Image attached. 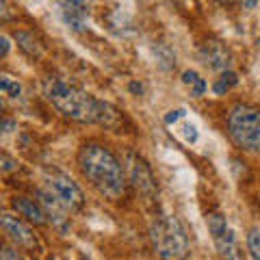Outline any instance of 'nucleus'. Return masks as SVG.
Here are the masks:
<instances>
[{"mask_svg": "<svg viewBox=\"0 0 260 260\" xmlns=\"http://www.w3.org/2000/svg\"><path fill=\"white\" fill-rule=\"evenodd\" d=\"M44 189H48L70 213H80L85 208V193L68 174L59 169H48L44 176Z\"/></svg>", "mask_w": 260, "mask_h": 260, "instance_id": "5", "label": "nucleus"}, {"mask_svg": "<svg viewBox=\"0 0 260 260\" xmlns=\"http://www.w3.org/2000/svg\"><path fill=\"white\" fill-rule=\"evenodd\" d=\"M182 135H184L186 143H195V141H198V128H195L193 124H184L182 126Z\"/></svg>", "mask_w": 260, "mask_h": 260, "instance_id": "18", "label": "nucleus"}, {"mask_svg": "<svg viewBox=\"0 0 260 260\" xmlns=\"http://www.w3.org/2000/svg\"><path fill=\"white\" fill-rule=\"evenodd\" d=\"M0 260H24V256L22 251H18V247L7 241L3 243V249H0Z\"/></svg>", "mask_w": 260, "mask_h": 260, "instance_id": "17", "label": "nucleus"}, {"mask_svg": "<svg viewBox=\"0 0 260 260\" xmlns=\"http://www.w3.org/2000/svg\"><path fill=\"white\" fill-rule=\"evenodd\" d=\"M208 89V85H206V80L204 78H200L198 83H195L193 87H191V95L193 98H200V95H204V91Z\"/></svg>", "mask_w": 260, "mask_h": 260, "instance_id": "20", "label": "nucleus"}, {"mask_svg": "<svg viewBox=\"0 0 260 260\" xmlns=\"http://www.w3.org/2000/svg\"><path fill=\"white\" fill-rule=\"evenodd\" d=\"M3 162H5V165H3V172L5 174H9V172H13V169H18V165H15V162L9 156H7V154H3Z\"/></svg>", "mask_w": 260, "mask_h": 260, "instance_id": "22", "label": "nucleus"}, {"mask_svg": "<svg viewBox=\"0 0 260 260\" xmlns=\"http://www.w3.org/2000/svg\"><path fill=\"white\" fill-rule=\"evenodd\" d=\"M150 239L160 260H186L191 251L189 234L172 213H156L150 223Z\"/></svg>", "mask_w": 260, "mask_h": 260, "instance_id": "3", "label": "nucleus"}, {"mask_svg": "<svg viewBox=\"0 0 260 260\" xmlns=\"http://www.w3.org/2000/svg\"><path fill=\"white\" fill-rule=\"evenodd\" d=\"M126 165H128V180L135 186V191L141 195V200L145 204H150V202L156 200L158 184H156V178L152 174V167L148 165V160H145L141 154L130 152Z\"/></svg>", "mask_w": 260, "mask_h": 260, "instance_id": "8", "label": "nucleus"}, {"mask_svg": "<svg viewBox=\"0 0 260 260\" xmlns=\"http://www.w3.org/2000/svg\"><path fill=\"white\" fill-rule=\"evenodd\" d=\"M63 22L72 30H85L89 22V9H91V0H59Z\"/></svg>", "mask_w": 260, "mask_h": 260, "instance_id": "10", "label": "nucleus"}, {"mask_svg": "<svg viewBox=\"0 0 260 260\" xmlns=\"http://www.w3.org/2000/svg\"><path fill=\"white\" fill-rule=\"evenodd\" d=\"M37 198H39V202H42V206H44V210H46L48 221H50V223L56 228V230L68 232V230H70V210L65 208L50 191L44 189V186L39 189Z\"/></svg>", "mask_w": 260, "mask_h": 260, "instance_id": "11", "label": "nucleus"}, {"mask_svg": "<svg viewBox=\"0 0 260 260\" xmlns=\"http://www.w3.org/2000/svg\"><path fill=\"white\" fill-rule=\"evenodd\" d=\"M0 89H3V95L9 98V100H18L20 93H22L20 83L18 80H13L11 76H7V74L0 76Z\"/></svg>", "mask_w": 260, "mask_h": 260, "instance_id": "15", "label": "nucleus"}, {"mask_svg": "<svg viewBox=\"0 0 260 260\" xmlns=\"http://www.w3.org/2000/svg\"><path fill=\"white\" fill-rule=\"evenodd\" d=\"M206 225H208L210 239H213L215 249L221 256V260H241L239 241H237V234H234L230 221H228V217L223 213H208Z\"/></svg>", "mask_w": 260, "mask_h": 260, "instance_id": "6", "label": "nucleus"}, {"mask_svg": "<svg viewBox=\"0 0 260 260\" xmlns=\"http://www.w3.org/2000/svg\"><path fill=\"white\" fill-rule=\"evenodd\" d=\"M200 61L206 65L208 70H213V72H230L232 68V61H234V56H232V50L228 48L223 42H217V39H208V42H204L200 46Z\"/></svg>", "mask_w": 260, "mask_h": 260, "instance_id": "9", "label": "nucleus"}, {"mask_svg": "<svg viewBox=\"0 0 260 260\" xmlns=\"http://www.w3.org/2000/svg\"><path fill=\"white\" fill-rule=\"evenodd\" d=\"M198 80H200V74H198V72H195V70H186L184 72V74H182V83L184 85H195V83H198Z\"/></svg>", "mask_w": 260, "mask_h": 260, "instance_id": "21", "label": "nucleus"}, {"mask_svg": "<svg viewBox=\"0 0 260 260\" xmlns=\"http://www.w3.org/2000/svg\"><path fill=\"white\" fill-rule=\"evenodd\" d=\"M11 208H13V213H18L22 219H26V221L32 225H46L48 223V215H46V210H44L39 200L26 198V195H15L11 200Z\"/></svg>", "mask_w": 260, "mask_h": 260, "instance_id": "12", "label": "nucleus"}, {"mask_svg": "<svg viewBox=\"0 0 260 260\" xmlns=\"http://www.w3.org/2000/svg\"><path fill=\"white\" fill-rule=\"evenodd\" d=\"M7 52H9V39L3 37V56H7Z\"/></svg>", "mask_w": 260, "mask_h": 260, "instance_id": "23", "label": "nucleus"}, {"mask_svg": "<svg viewBox=\"0 0 260 260\" xmlns=\"http://www.w3.org/2000/svg\"><path fill=\"white\" fill-rule=\"evenodd\" d=\"M130 91H141V85H137V83H133V85H130Z\"/></svg>", "mask_w": 260, "mask_h": 260, "instance_id": "24", "label": "nucleus"}, {"mask_svg": "<svg viewBox=\"0 0 260 260\" xmlns=\"http://www.w3.org/2000/svg\"><path fill=\"white\" fill-rule=\"evenodd\" d=\"M11 37L15 39V44H18L20 50L30 56V59H39V56L44 54V44L42 39H39L32 30H26V28H15L11 30Z\"/></svg>", "mask_w": 260, "mask_h": 260, "instance_id": "13", "label": "nucleus"}, {"mask_svg": "<svg viewBox=\"0 0 260 260\" xmlns=\"http://www.w3.org/2000/svg\"><path fill=\"white\" fill-rule=\"evenodd\" d=\"M237 85H239V76L230 70V72H223V74L215 80L213 91H215V95H223V93H228L232 87H237Z\"/></svg>", "mask_w": 260, "mask_h": 260, "instance_id": "14", "label": "nucleus"}, {"mask_svg": "<svg viewBox=\"0 0 260 260\" xmlns=\"http://www.w3.org/2000/svg\"><path fill=\"white\" fill-rule=\"evenodd\" d=\"M245 7H249V9L251 7H256V0H245Z\"/></svg>", "mask_w": 260, "mask_h": 260, "instance_id": "26", "label": "nucleus"}, {"mask_svg": "<svg viewBox=\"0 0 260 260\" xmlns=\"http://www.w3.org/2000/svg\"><path fill=\"white\" fill-rule=\"evenodd\" d=\"M42 91L48 104L70 121L104 126L115 133H119V128H124L126 124L124 113L117 107L91 95L74 83H68L61 76H46L42 83Z\"/></svg>", "mask_w": 260, "mask_h": 260, "instance_id": "1", "label": "nucleus"}, {"mask_svg": "<svg viewBox=\"0 0 260 260\" xmlns=\"http://www.w3.org/2000/svg\"><path fill=\"white\" fill-rule=\"evenodd\" d=\"M217 3H221V5H234L237 0H217Z\"/></svg>", "mask_w": 260, "mask_h": 260, "instance_id": "25", "label": "nucleus"}, {"mask_svg": "<svg viewBox=\"0 0 260 260\" xmlns=\"http://www.w3.org/2000/svg\"><path fill=\"white\" fill-rule=\"evenodd\" d=\"M78 172L89 182L93 191H98L104 200L119 202L128 193V169L107 143L85 141L76 154Z\"/></svg>", "mask_w": 260, "mask_h": 260, "instance_id": "2", "label": "nucleus"}, {"mask_svg": "<svg viewBox=\"0 0 260 260\" xmlns=\"http://www.w3.org/2000/svg\"><path fill=\"white\" fill-rule=\"evenodd\" d=\"M186 115V111L184 109H174V111H169L167 115H165V124L167 126H172V124H176L178 119H182Z\"/></svg>", "mask_w": 260, "mask_h": 260, "instance_id": "19", "label": "nucleus"}, {"mask_svg": "<svg viewBox=\"0 0 260 260\" xmlns=\"http://www.w3.org/2000/svg\"><path fill=\"white\" fill-rule=\"evenodd\" d=\"M0 223H3L5 239L11 245L24 251H42V243H39L35 230H32V223L22 219L18 213H3Z\"/></svg>", "mask_w": 260, "mask_h": 260, "instance_id": "7", "label": "nucleus"}, {"mask_svg": "<svg viewBox=\"0 0 260 260\" xmlns=\"http://www.w3.org/2000/svg\"><path fill=\"white\" fill-rule=\"evenodd\" d=\"M225 133L239 150L260 156V107L239 102L225 117Z\"/></svg>", "mask_w": 260, "mask_h": 260, "instance_id": "4", "label": "nucleus"}, {"mask_svg": "<svg viewBox=\"0 0 260 260\" xmlns=\"http://www.w3.org/2000/svg\"><path fill=\"white\" fill-rule=\"evenodd\" d=\"M247 251L251 260H260V225H254L247 232Z\"/></svg>", "mask_w": 260, "mask_h": 260, "instance_id": "16", "label": "nucleus"}]
</instances>
